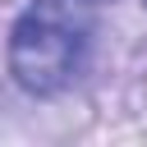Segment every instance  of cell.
<instances>
[{"instance_id":"6da1fadb","label":"cell","mask_w":147,"mask_h":147,"mask_svg":"<svg viewBox=\"0 0 147 147\" xmlns=\"http://www.w3.org/2000/svg\"><path fill=\"white\" fill-rule=\"evenodd\" d=\"M87 64V23L69 0H32L9 32V74L32 96L64 92Z\"/></svg>"}]
</instances>
